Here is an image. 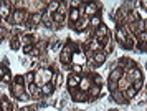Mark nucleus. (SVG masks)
<instances>
[{
    "mask_svg": "<svg viewBox=\"0 0 147 111\" xmlns=\"http://www.w3.org/2000/svg\"><path fill=\"white\" fill-rule=\"evenodd\" d=\"M88 27H89V18L88 17H84V18H80L76 23H74V30L76 32H80V33H84L88 30Z\"/></svg>",
    "mask_w": 147,
    "mask_h": 111,
    "instance_id": "nucleus-1",
    "label": "nucleus"
},
{
    "mask_svg": "<svg viewBox=\"0 0 147 111\" xmlns=\"http://www.w3.org/2000/svg\"><path fill=\"white\" fill-rule=\"evenodd\" d=\"M116 42L119 43L121 48H124V45H126V40H127V33L122 30V27H117V30H116Z\"/></svg>",
    "mask_w": 147,
    "mask_h": 111,
    "instance_id": "nucleus-2",
    "label": "nucleus"
},
{
    "mask_svg": "<svg viewBox=\"0 0 147 111\" xmlns=\"http://www.w3.org/2000/svg\"><path fill=\"white\" fill-rule=\"evenodd\" d=\"M101 96V86L93 85L89 90H88V101H94Z\"/></svg>",
    "mask_w": 147,
    "mask_h": 111,
    "instance_id": "nucleus-3",
    "label": "nucleus"
},
{
    "mask_svg": "<svg viewBox=\"0 0 147 111\" xmlns=\"http://www.w3.org/2000/svg\"><path fill=\"white\" fill-rule=\"evenodd\" d=\"M10 91H12V96L13 98H20L22 95L25 93V85H17V83H12V88H10Z\"/></svg>",
    "mask_w": 147,
    "mask_h": 111,
    "instance_id": "nucleus-4",
    "label": "nucleus"
},
{
    "mask_svg": "<svg viewBox=\"0 0 147 111\" xmlns=\"http://www.w3.org/2000/svg\"><path fill=\"white\" fill-rule=\"evenodd\" d=\"M81 78H83L81 75H74V73H71V75L68 76V88H78Z\"/></svg>",
    "mask_w": 147,
    "mask_h": 111,
    "instance_id": "nucleus-5",
    "label": "nucleus"
},
{
    "mask_svg": "<svg viewBox=\"0 0 147 111\" xmlns=\"http://www.w3.org/2000/svg\"><path fill=\"white\" fill-rule=\"evenodd\" d=\"M18 40H20L22 46L35 45V37H33V35H30V33H25V35H18Z\"/></svg>",
    "mask_w": 147,
    "mask_h": 111,
    "instance_id": "nucleus-6",
    "label": "nucleus"
},
{
    "mask_svg": "<svg viewBox=\"0 0 147 111\" xmlns=\"http://www.w3.org/2000/svg\"><path fill=\"white\" fill-rule=\"evenodd\" d=\"M91 86H93V80H91V78H81L80 86H78V90H80V91L88 93V90H89Z\"/></svg>",
    "mask_w": 147,
    "mask_h": 111,
    "instance_id": "nucleus-7",
    "label": "nucleus"
},
{
    "mask_svg": "<svg viewBox=\"0 0 147 111\" xmlns=\"http://www.w3.org/2000/svg\"><path fill=\"white\" fill-rule=\"evenodd\" d=\"M113 99L117 103V105H124V103H127V98H126V95H124V91H114L113 93Z\"/></svg>",
    "mask_w": 147,
    "mask_h": 111,
    "instance_id": "nucleus-8",
    "label": "nucleus"
},
{
    "mask_svg": "<svg viewBox=\"0 0 147 111\" xmlns=\"http://www.w3.org/2000/svg\"><path fill=\"white\" fill-rule=\"evenodd\" d=\"M89 52H93V53L102 52V45H101V42L99 40H96L94 37H93V40L89 42Z\"/></svg>",
    "mask_w": 147,
    "mask_h": 111,
    "instance_id": "nucleus-9",
    "label": "nucleus"
},
{
    "mask_svg": "<svg viewBox=\"0 0 147 111\" xmlns=\"http://www.w3.org/2000/svg\"><path fill=\"white\" fill-rule=\"evenodd\" d=\"M106 61V55L102 52H98V53H94V57H93V63L94 66H101L102 63Z\"/></svg>",
    "mask_w": 147,
    "mask_h": 111,
    "instance_id": "nucleus-10",
    "label": "nucleus"
},
{
    "mask_svg": "<svg viewBox=\"0 0 147 111\" xmlns=\"http://www.w3.org/2000/svg\"><path fill=\"white\" fill-rule=\"evenodd\" d=\"M131 86H132V83H131L126 76H122V78L117 81V88H119V91H126L127 88H131Z\"/></svg>",
    "mask_w": 147,
    "mask_h": 111,
    "instance_id": "nucleus-11",
    "label": "nucleus"
},
{
    "mask_svg": "<svg viewBox=\"0 0 147 111\" xmlns=\"http://www.w3.org/2000/svg\"><path fill=\"white\" fill-rule=\"evenodd\" d=\"M71 58H73V55H69V53L63 52V50L60 52V61H61L65 66H69V65H71Z\"/></svg>",
    "mask_w": 147,
    "mask_h": 111,
    "instance_id": "nucleus-12",
    "label": "nucleus"
},
{
    "mask_svg": "<svg viewBox=\"0 0 147 111\" xmlns=\"http://www.w3.org/2000/svg\"><path fill=\"white\" fill-rule=\"evenodd\" d=\"M122 76H124V70L114 68L113 72H111V75H109V80H111V81H119Z\"/></svg>",
    "mask_w": 147,
    "mask_h": 111,
    "instance_id": "nucleus-13",
    "label": "nucleus"
},
{
    "mask_svg": "<svg viewBox=\"0 0 147 111\" xmlns=\"http://www.w3.org/2000/svg\"><path fill=\"white\" fill-rule=\"evenodd\" d=\"M13 106L7 98H0V111H12Z\"/></svg>",
    "mask_w": 147,
    "mask_h": 111,
    "instance_id": "nucleus-14",
    "label": "nucleus"
},
{
    "mask_svg": "<svg viewBox=\"0 0 147 111\" xmlns=\"http://www.w3.org/2000/svg\"><path fill=\"white\" fill-rule=\"evenodd\" d=\"M101 23H102V20H101L99 15H94V17H91V18H89V28H93V30H96Z\"/></svg>",
    "mask_w": 147,
    "mask_h": 111,
    "instance_id": "nucleus-15",
    "label": "nucleus"
},
{
    "mask_svg": "<svg viewBox=\"0 0 147 111\" xmlns=\"http://www.w3.org/2000/svg\"><path fill=\"white\" fill-rule=\"evenodd\" d=\"M10 15H12L10 7H7V5H2V7H0V20H7Z\"/></svg>",
    "mask_w": 147,
    "mask_h": 111,
    "instance_id": "nucleus-16",
    "label": "nucleus"
},
{
    "mask_svg": "<svg viewBox=\"0 0 147 111\" xmlns=\"http://www.w3.org/2000/svg\"><path fill=\"white\" fill-rule=\"evenodd\" d=\"M55 88H56L55 85H51V83H47V85H43V86H41V93H43L45 96H50V95H53Z\"/></svg>",
    "mask_w": 147,
    "mask_h": 111,
    "instance_id": "nucleus-17",
    "label": "nucleus"
},
{
    "mask_svg": "<svg viewBox=\"0 0 147 111\" xmlns=\"http://www.w3.org/2000/svg\"><path fill=\"white\" fill-rule=\"evenodd\" d=\"M58 8H60V2H56V0L48 2V13H56Z\"/></svg>",
    "mask_w": 147,
    "mask_h": 111,
    "instance_id": "nucleus-18",
    "label": "nucleus"
},
{
    "mask_svg": "<svg viewBox=\"0 0 147 111\" xmlns=\"http://www.w3.org/2000/svg\"><path fill=\"white\" fill-rule=\"evenodd\" d=\"M35 83V73H27L25 75V86H28V85H33Z\"/></svg>",
    "mask_w": 147,
    "mask_h": 111,
    "instance_id": "nucleus-19",
    "label": "nucleus"
},
{
    "mask_svg": "<svg viewBox=\"0 0 147 111\" xmlns=\"http://www.w3.org/2000/svg\"><path fill=\"white\" fill-rule=\"evenodd\" d=\"M71 72L74 75H81L83 73V65H80V63H71Z\"/></svg>",
    "mask_w": 147,
    "mask_h": 111,
    "instance_id": "nucleus-20",
    "label": "nucleus"
},
{
    "mask_svg": "<svg viewBox=\"0 0 147 111\" xmlns=\"http://www.w3.org/2000/svg\"><path fill=\"white\" fill-rule=\"evenodd\" d=\"M124 95H126V98H127V99H132V98H136L137 91H136V90H134L132 86H131V88H127L126 91H124Z\"/></svg>",
    "mask_w": 147,
    "mask_h": 111,
    "instance_id": "nucleus-21",
    "label": "nucleus"
},
{
    "mask_svg": "<svg viewBox=\"0 0 147 111\" xmlns=\"http://www.w3.org/2000/svg\"><path fill=\"white\" fill-rule=\"evenodd\" d=\"M20 40H18V37H15V38H12V42H10V48L12 50H18L20 48Z\"/></svg>",
    "mask_w": 147,
    "mask_h": 111,
    "instance_id": "nucleus-22",
    "label": "nucleus"
},
{
    "mask_svg": "<svg viewBox=\"0 0 147 111\" xmlns=\"http://www.w3.org/2000/svg\"><path fill=\"white\" fill-rule=\"evenodd\" d=\"M93 85H96V86L102 85V76H99V75H93Z\"/></svg>",
    "mask_w": 147,
    "mask_h": 111,
    "instance_id": "nucleus-23",
    "label": "nucleus"
},
{
    "mask_svg": "<svg viewBox=\"0 0 147 111\" xmlns=\"http://www.w3.org/2000/svg\"><path fill=\"white\" fill-rule=\"evenodd\" d=\"M137 38H139V43H144V45H147V32H142L137 35Z\"/></svg>",
    "mask_w": 147,
    "mask_h": 111,
    "instance_id": "nucleus-24",
    "label": "nucleus"
},
{
    "mask_svg": "<svg viewBox=\"0 0 147 111\" xmlns=\"http://www.w3.org/2000/svg\"><path fill=\"white\" fill-rule=\"evenodd\" d=\"M113 52V45H111V43H106V45L102 46V53H104V55H109V53Z\"/></svg>",
    "mask_w": 147,
    "mask_h": 111,
    "instance_id": "nucleus-25",
    "label": "nucleus"
},
{
    "mask_svg": "<svg viewBox=\"0 0 147 111\" xmlns=\"http://www.w3.org/2000/svg\"><path fill=\"white\" fill-rule=\"evenodd\" d=\"M35 46H36V48H38L41 53H43V52H45V48H47V42H45V40H41V42H38Z\"/></svg>",
    "mask_w": 147,
    "mask_h": 111,
    "instance_id": "nucleus-26",
    "label": "nucleus"
},
{
    "mask_svg": "<svg viewBox=\"0 0 147 111\" xmlns=\"http://www.w3.org/2000/svg\"><path fill=\"white\" fill-rule=\"evenodd\" d=\"M13 83H17V85H25V76H22V75H17L13 80Z\"/></svg>",
    "mask_w": 147,
    "mask_h": 111,
    "instance_id": "nucleus-27",
    "label": "nucleus"
},
{
    "mask_svg": "<svg viewBox=\"0 0 147 111\" xmlns=\"http://www.w3.org/2000/svg\"><path fill=\"white\" fill-rule=\"evenodd\" d=\"M109 90H111V93L117 91V90H119V88H117V81H111V80H109Z\"/></svg>",
    "mask_w": 147,
    "mask_h": 111,
    "instance_id": "nucleus-28",
    "label": "nucleus"
},
{
    "mask_svg": "<svg viewBox=\"0 0 147 111\" xmlns=\"http://www.w3.org/2000/svg\"><path fill=\"white\" fill-rule=\"evenodd\" d=\"M132 88H134L137 93H139L140 88H142V80H140V81H134V83H132Z\"/></svg>",
    "mask_w": 147,
    "mask_h": 111,
    "instance_id": "nucleus-29",
    "label": "nucleus"
},
{
    "mask_svg": "<svg viewBox=\"0 0 147 111\" xmlns=\"http://www.w3.org/2000/svg\"><path fill=\"white\" fill-rule=\"evenodd\" d=\"M33 48H35V45H27V46H23V53H25V55H30V53L33 52Z\"/></svg>",
    "mask_w": 147,
    "mask_h": 111,
    "instance_id": "nucleus-30",
    "label": "nucleus"
},
{
    "mask_svg": "<svg viewBox=\"0 0 147 111\" xmlns=\"http://www.w3.org/2000/svg\"><path fill=\"white\" fill-rule=\"evenodd\" d=\"M0 81H3V83H10V81H12V75H10V73H5V75H3V78L0 80Z\"/></svg>",
    "mask_w": 147,
    "mask_h": 111,
    "instance_id": "nucleus-31",
    "label": "nucleus"
},
{
    "mask_svg": "<svg viewBox=\"0 0 147 111\" xmlns=\"http://www.w3.org/2000/svg\"><path fill=\"white\" fill-rule=\"evenodd\" d=\"M63 83V75L61 73H56V81H55V86H60Z\"/></svg>",
    "mask_w": 147,
    "mask_h": 111,
    "instance_id": "nucleus-32",
    "label": "nucleus"
},
{
    "mask_svg": "<svg viewBox=\"0 0 147 111\" xmlns=\"http://www.w3.org/2000/svg\"><path fill=\"white\" fill-rule=\"evenodd\" d=\"M5 73H7V72H5V65H0V80L3 78V75H5Z\"/></svg>",
    "mask_w": 147,
    "mask_h": 111,
    "instance_id": "nucleus-33",
    "label": "nucleus"
},
{
    "mask_svg": "<svg viewBox=\"0 0 147 111\" xmlns=\"http://www.w3.org/2000/svg\"><path fill=\"white\" fill-rule=\"evenodd\" d=\"M18 99H20V101H27V99H28V93H23Z\"/></svg>",
    "mask_w": 147,
    "mask_h": 111,
    "instance_id": "nucleus-34",
    "label": "nucleus"
},
{
    "mask_svg": "<svg viewBox=\"0 0 147 111\" xmlns=\"http://www.w3.org/2000/svg\"><path fill=\"white\" fill-rule=\"evenodd\" d=\"M20 111H35V108H28V106H25V108H20Z\"/></svg>",
    "mask_w": 147,
    "mask_h": 111,
    "instance_id": "nucleus-35",
    "label": "nucleus"
},
{
    "mask_svg": "<svg viewBox=\"0 0 147 111\" xmlns=\"http://www.w3.org/2000/svg\"><path fill=\"white\" fill-rule=\"evenodd\" d=\"M144 27H146V32H147V18L144 20Z\"/></svg>",
    "mask_w": 147,
    "mask_h": 111,
    "instance_id": "nucleus-36",
    "label": "nucleus"
}]
</instances>
